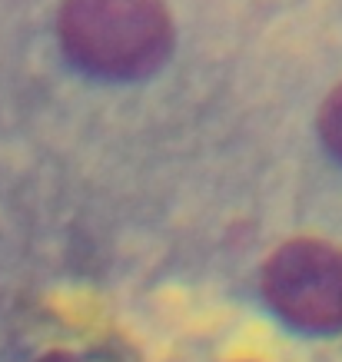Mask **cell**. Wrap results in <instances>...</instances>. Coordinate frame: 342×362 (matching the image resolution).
I'll return each instance as SVG.
<instances>
[{"label":"cell","mask_w":342,"mask_h":362,"mask_svg":"<svg viewBox=\"0 0 342 362\" xmlns=\"http://www.w3.org/2000/svg\"><path fill=\"white\" fill-rule=\"evenodd\" d=\"M269 309L302 332L342 329V246L326 240H289L263 266Z\"/></svg>","instance_id":"obj_2"},{"label":"cell","mask_w":342,"mask_h":362,"mask_svg":"<svg viewBox=\"0 0 342 362\" xmlns=\"http://www.w3.org/2000/svg\"><path fill=\"white\" fill-rule=\"evenodd\" d=\"M37 362H80L77 356H70V352H50V356H44V359Z\"/></svg>","instance_id":"obj_4"},{"label":"cell","mask_w":342,"mask_h":362,"mask_svg":"<svg viewBox=\"0 0 342 362\" xmlns=\"http://www.w3.org/2000/svg\"><path fill=\"white\" fill-rule=\"evenodd\" d=\"M57 37L70 64L100 80H143L173 50L163 0H64Z\"/></svg>","instance_id":"obj_1"},{"label":"cell","mask_w":342,"mask_h":362,"mask_svg":"<svg viewBox=\"0 0 342 362\" xmlns=\"http://www.w3.org/2000/svg\"><path fill=\"white\" fill-rule=\"evenodd\" d=\"M319 136L336 160L342 163V83L332 90L319 110Z\"/></svg>","instance_id":"obj_3"}]
</instances>
